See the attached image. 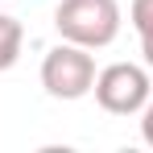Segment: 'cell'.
<instances>
[{"label": "cell", "instance_id": "obj_1", "mask_svg": "<svg viewBox=\"0 0 153 153\" xmlns=\"http://www.w3.org/2000/svg\"><path fill=\"white\" fill-rule=\"evenodd\" d=\"M124 13L120 0H58L54 8V29L62 42H75L87 50H103L120 37Z\"/></svg>", "mask_w": 153, "mask_h": 153}, {"label": "cell", "instance_id": "obj_4", "mask_svg": "<svg viewBox=\"0 0 153 153\" xmlns=\"http://www.w3.org/2000/svg\"><path fill=\"white\" fill-rule=\"evenodd\" d=\"M21 46H25V29L17 17L0 13V71H13L17 58H21Z\"/></svg>", "mask_w": 153, "mask_h": 153}, {"label": "cell", "instance_id": "obj_2", "mask_svg": "<svg viewBox=\"0 0 153 153\" xmlns=\"http://www.w3.org/2000/svg\"><path fill=\"white\" fill-rule=\"evenodd\" d=\"M95 58L87 46H75V42H58L46 50L42 58V87H46V95L50 100H83V95H91V87H95Z\"/></svg>", "mask_w": 153, "mask_h": 153}, {"label": "cell", "instance_id": "obj_6", "mask_svg": "<svg viewBox=\"0 0 153 153\" xmlns=\"http://www.w3.org/2000/svg\"><path fill=\"white\" fill-rule=\"evenodd\" d=\"M141 141L153 149V95H149V103L141 108Z\"/></svg>", "mask_w": 153, "mask_h": 153}, {"label": "cell", "instance_id": "obj_3", "mask_svg": "<svg viewBox=\"0 0 153 153\" xmlns=\"http://www.w3.org/2000/svg\"><path fill=\"white\" fill-rule=\"evenodd\" d=\"M91 95L103 112L112 116H141V108L149 103L153 95V79L145 66L137 62H108L100 75H95V87Z\"/></svg>", "mask_w": 153, "mask_h": 153}, {"label": "cell", "instance_id": "obj_5", "mask_svg": "<svg viewBox=\"0 0 153 153\" xmlns=\"http://www.w3.org/2000/svg\"><path fill=\"white\" fill-rule=\"evenodd\" d=\"M128 21L141 37V54H145V66L153 71V0H132L128 4Z\"/></svg>", "mask_w": 153, "mask_h": 153}]
</instances>
